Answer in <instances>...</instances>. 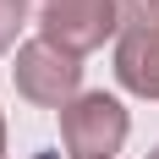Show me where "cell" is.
Here are the masks:
<instances>
[{
  "instance_id": "cell-1",
  "label": "cell",
  "mask_w": 159,
  "mask_h": 159,
  "mask_svg": "<svg viewBox=\"0 0 159 159\" xmlns=\"http://www.w3.org/2000/svg\"><path fill=\"white\" fill-rule=\"evenodd\" d=\"M11 77H16V93L22 99L44 104V110H66L77 99V88H82V55L49 44L44 33H39V39H28V44L16 49Z\"/></svg>"
},
{
  "instance_id": "cell-2",
  "label": "cell",
  "mask_w": 159,
  "mask_h": 159,
  "mask_svg": "<svg viewBox=\"0 0 159 159\" xmlns=\"http://www.w3.org/2000/svg\"><path fill=\"white\" fill-rule=\"evenodd\" d=\"M126 132H132V121L121 110V99H110V93H77L61 110V143L71 159H115Z\"/></svg>"
},
{
  "instance_id": "cell-3",
  "label": "cell",
  "mask_w": 159,
  "mask_h": 159,
  "mask_svg": "<svg viewBox=\"0 0 159 159\" xmlns=\"http://www.w3.org/2000/svg\"><path fill=\"white\" fill-rule=\"evenodd\" d=\"M39 28L49 44L88 55L121 28V6L115 0H39Z\"/></svg>"
},
{
  "instance_id": "cell-4",
  "label": "cell",
  "mask_w": 159,
  "mask_h": 159,
  "mask_svg": "<svg viewBox=\"0 0 159 159\" xmlns=\"http://www.w3.org/2000/svg\"><path fill=\"white\" fill-rule=\"evenodd\" d=\"M115 77H121V88H132V93L159 99V28H121Z\"/></svg>"
},
{
  "instance_id": "cell-5",
  "label": "cell",
  "mask_w": 159,
  "mask_h": 159,
  "mask_svg": "<svg viewBox=\"0 0 159 159\" xmlns=\"http://www.w3.org/2000/svg\"><path fill=\"white\" fill-rule=\"evenodd\" d=\"M28 22V0H0V55L16 44V28Z\"/></svg>"
},
{
  "instance_id": "cell-6",
  "label": "cell",
  "mask_w": 159,
  "mask_h": 159,
  "mask_svg": "<svg viewBox=\"0 0 159 159\" xmlns=\"http://www.w3.org/2000/svg\"><path fill=\"white\" fill-rule=\"evenodd\" d=\"M126 28H159V0H115Z\"/></svg>"
},
{
  "instance_id": "cell-7",
  "label": "cell",
  "mask_w": 159,
  "mask_h": 159,
  "mask_svg": "<svg viewBox=\"0 0 159 159\" xmlns=\"http://www.w3.org/2000/svg\"><path fill=\"white\" fill-rule=\"evenodd\" d=\"M0 159H6V121H0Z\"/></svg>"
},
{
  "instance_id": "cell-8",
  "label": "cell",
  "mask_w": 159,
  "mask_h": 159,
  "mask_svg": "<svg viewBox=\"0 0 159 159\" xmlns=\"http://www.w3.org/2000/svg\"><path fill=\"white\" fill-rule=\"evenodd\" d=\"M148 159H159V148H154V154H148Z\"/></svg>"
},
{
  "instance_id": "cell-9",
  "label": "cell",
  "mask_w": 159,
  "mask_h": 159,
  "mask_svg": "<svg viewBox=\"0 0 159 159\" xmlns=\"http://www.w3.org/2000/svg\"><path fill=\"white\" fill-rule=\"evenodd\" d=\"M44 159H55V154H44Z\"/></svg>"
}]
</instances>
